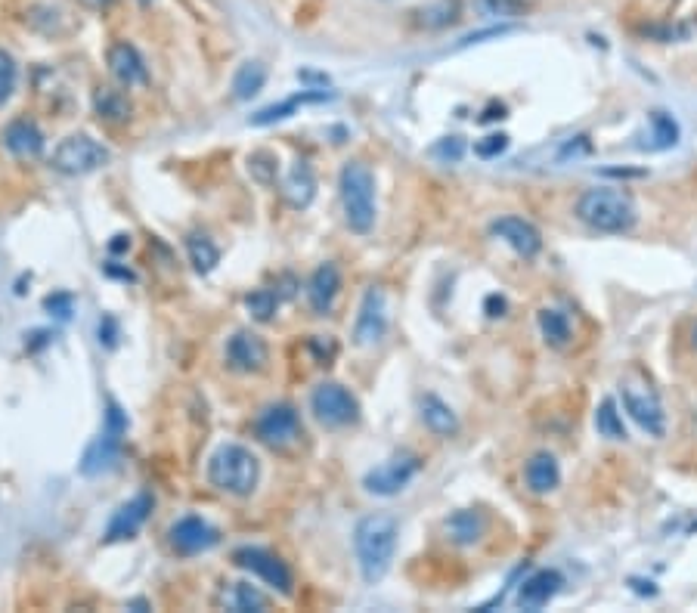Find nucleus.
<instances>
[{"label":"nucleus","instance_id":"nucleus-32","mask_svg":"<svg viewBox=\"0 0 697 613\" xmlns=\"http://www.w3.org/2000/svg\"><path fill=\"white\" fill-rule=\"evenodd\" d=\"M416 16H419V25L425 28H447L459 19V0H440L434 7L419 10Z\"/></svg>","mask_w":697,"mask_h":613},{"label":"nucleus","instance_id":"nucleus-34","mask_svg":"<svg viewBox=\"0 0 697 613\" xmlns=\"http://www.w3.org/2000/svg\"><path fill=\"white\" fill-rule=\"evenodd\" d=\"M16 78H19V69H16L13 53L0 50V109L10 103V96L16 90Z\"/></svg>","mask_w":697,"mask_h":613},{"label":"nucleus","instance_id":"nucleus-18","mask_svg":"<svg viewBox=\"0 0 697 613\" xmlns=\"http://www.w3.org/2000/svg\"><path fill=\"white\" fill-rule=\"evenodd\" d=\"M561 586H564V576L558 570H552V567L536 570V573H530L524 579L521 589H518V607L540 610V607H546L561 592Z\"/></svg>","mask_w":697,"mask_h":613},{"label":"nucleus","instance_id":"nucleus-22","mask_svg":"<svg viewBox=\"0 0 697 613\" xmlns=\"http://www.w3.org/2000/svg\"><path fill=\"white\" fill-rule=\"evenodd\" d=\"M329 100V93L326 90H301L295 96H289V100H282V103H273L267 109H261L258 115H251V124L255 127H270L276 121H285V118H292L301 106H310V103H323Z\"/></svg>","mask_w":697,"mask_h":613},{"label":"nucleus","instance_id":"nucleus-16","mask_svg":"<svg viewBox=\"0 0 697 613\" xmlns=\"http://www.w3.org/2000/svg\"><path fill=\"white\" fill-rule=\"evenodd\" d=\"M152 514V496L149 493H140L134 496L131 502H124L115 514L112 521L106 527V542H121V539H134L140 533V527L149 521Z\"/></svg>","mask_w":697,"mask_h":613},{"label":"nucleus","instance_id":"nucleus-19","mask_svg":"<svg viewBox=\"0 0 697 613\" xmlns=\"http://www.w3.org/2000/svg\"><path fill=\"white\" fill-rule=\"evenodd\" d=\"M338 292H341V273H338V267L335 264H320V267H316L313 276H310V282H307V301H310L313 313L326 316L332 310Z\"/></svg>","mask_w":697,"mask_h":613},{"label":"nucleus","instance_id":"nucleus-14","mask_svg":"<svg viewBox=\"0 0 697 613\" xmlns=\"http://www.w3.org/2000/svg\"><path fill=\"white\" fill-rule=\"evenodd\" d=\"M217 530L208 524V521H202V518H196V514H189V518H180L171 530H168V542H171V548L177 555H202V552H208V548H214L217 545Z\"/></svg>","mask_w":697,"mask_h":613},{"label":"nucleus","instance_id":"nucleus-42","mask_svg":"<svg viewBox=\"0 0 697 613\" xmlns=\"http://www.w3.org/2000/svg\"><path fill=\"white\" fill-rule=\"evenodd\" d=\"M93 4H109V0H93Z\"/></svg>","mask_w":697,"mask_h":613},{"label":"nucleus","instance_id":"nucleus-7","mask_svg":"<svg viewBox=\"0 0 697 613\" xmlns=\"http://www.w3.org/2000/svg\"><path fill=\"white\" fill-rule=\"evenodd\" d=\"M310 412L316 415V422L326 428H347L360 418V403L344 384L323 381L320 387H313V394H310Z\"/></svg>","mask_w":697,"mask_h":613},{"label":"nucleus","instance_id":"nucleus-40","mask_svg":"<svg viewBox=\"0 0 697 613\" xmlns=\"http://www.w3.org/2000/svg\"><path fill=\"white\" fill-rule=\"evenodd\" d=\"M128 245H131V239H128V236H115L112 251H121V248H128Z\"/></svg>","mask_w":697,"mask_h":613},{"label":"nucleus","instance_id":"nucleus-8","mask_svg":"<svg viewBox=\"0 0 697 613\" xmlns=\"http://www.w3.org/2000/svg\"><path fill=\"white\" fill-rule=\"evenodd\" d=\"M233 564L251 576H258L261 583H267L270 589H276L279 595H292L295 589V576L292 570L285 567V561L273 552H267V548L261 545H242L233 552Z\"/></svg>","mask_w":697,"mask_h":613},{"label":"nucleus","instance_id":"nucleus-28","mask_svg":"<svg viewBox=\"0 0 697 613\" xmlns=\"http://www.w3.org/2000/svg\"><path fill=\"white\" fill-rule=\"evenodd\" d=\"M93 106H97L100 118H106V121H128L131 118L128 96H124L121 90H112V87L97 90V96H93Z\"/></svg>","mask_w":697,"mask_h":613},{"label":"nucleus","instance_id":"nucleus-17","mask_svg":"<svg viewBox=\"0 0 697 613\" xmlns=\"http://www.w3.org/2000/svg\"><path fill=\"white\" fill-rule=\"evenodd\" d=\"M109 72L118 84L124 87H140L149 81V72H146V62L140 56V50L128 41H118L109 47Z\"/></svg>","mask_w":697,"mask_h":613},{"label":"nucleus","instance_id":"nucleus-21","mask_svg":"<svg viewBox=\"0 0 697 613\" xmlns=\"http://www.w3.org/2000/svg\"><path fill=\"white\" fill-rule=\"evenodd\" d=\"M524 480H527L530 493H536V496L552 493V490L558 487V483H561V468H558L555 456H552V453H536V456H530L527 465H524Z\"/></svg>","mask_w":697,"mask_h":613},{"label":"nucleus","instance_id":"nucleus-39","mask_svg":"<svg viewBox=\"0 0 697 613\" xmlns=\"http://www.w3.org/2000/svg\"><path fill=\"white\" fill-rule=\"evenodd\" d=\"M434 152H437V155H447V158H459V155H462V140H459V137H450L447 143H440Z\"/></svg>","mask_w":697,"mask_h":613},{"label":"nucleus","instance_id":"nucleus-37","mask_svg":"<svg viewBox=\"0 0 697 613\" xmlns=\"http://www.w3.org/2000/svg\"><path fill=\"white\" fill-rule=\"evenodd\" d=\"M276 165L279 161L270 155V152H255L248 158V168H251V174H255L261 183H270L273 177H276Z\"/></svg>","mask_w":697,"mask_h":613},{"label":"nucleus","instance_id":"nucleus-25","mask_svg":"<svg viewBox=\"0 0 697 613\" xmlns=\"http://www.w3.org/2000/svg\"><path fill=\"white\" fill-rule=\"evenodd\" d=\"M422 422L437 434V437H450V434H456V428H459V422H456V412L443 403L440 397H434V394H428L425 400H422Z\"/></svg>","mask_w":697,"mask_h":613},{"label":"nucleus","instance_id":"nucleus-20","mask_svg":"<svg viewBox=\"0 0 697 613\" xmlns=\"http://www.w3.org/2000/svg\"><path fill=\"white\" fill-rule=\"evenodd\" d=\"M4 146L16 155V158H38L44 152V134L35 121L28 118H16L7 124L4 131Z\"/></svg>","mask_w":697,"mask_h":613},{"label":"nucleus","instance_id":"nucleus-11","mask_svg":"<svg viewBox=\"0 0 697 613\" xmlns=\"http://www.w3.org/2000/svg\"><path fill=\"white\" fill-rule=\"evenodd\" d=\"M416 474H419V459L413 453H397L385 459L378 468H372L363 477V487L372 496H397L400 490H406V483Z\"/></svg>","mask_w":697,"mask_h":613},{"label":"nucleus","instance_id":"nucleus-9","mask_svg":"<svg viewBox=\"0 0 697 613\" xmlns=\"http://www.w3.org/2000/svg\"><path fill=\"white\" fill-rule=\"evenodd\" d=\"M124 434H128V418H124V412L118 409V403H109L103 434L87 446L84 462H81V471H84V474H100V471L112 468V462H115L118 453H121Z\"/></svg>","mask_w":697,"mask_h":613},{"label":"nucleus","instance_id":"nucleus-36","mask_svg":"<svg viewBox=\"0 0 697 613\" xmlns=\"http://www.w3.org/2000/svg\"><path fill=\"white\" fill-rule=\"evenodd\" d=\"M651 124L657 127V146L660 149H667V146H673L676 143V137H679V127H676V121L667 115V112H651Z\"/></svg>","mask_w":697,"mask_h":613},{"label":"nucleus","instance_id":"nucleus-5","mask_svg":"<svg viewBox=\"0 0 697 613\" xmlns=\"http://www.w3.org/2000/svg\"><path fill=\"white\" fill-rule=\"evenodd\" d=\"M620 403L629 412V418L636 422L648 437H663L667 434V412H663L660 394L651 387L648 378L639 372H629L620 378Z\"/></svg>","mask_w":697,"mask_h":613},{"label":"nucleus","instance_id":"nucleus-6","mask_svg":"<svg viewBox=\"0 0 697 613\" xmlns=\"http://www.w3.org/2000/svg\"><path fill=\"white\" fill-rule=\"evenodd\" d=\"M109 149L93 140L90 134H72L62 140L56 149H53V158L50 165L59 171V174H69V177H84V174H93L109 165Z\"/></svg>","mask_w":697,"mask_h":613},{"label":"nucleus","instance_id":"nucleus-3","mask_svg":"<svg viewBox=\"0 0 697 613\" xmlns=\"http://www.w3.org/2000/svg\"><path fill=\"white\" fill-rule=\"evenodd\" d=\"M208 480L211 487H217L220 493H230V496H251L258 490V480H261V462L258 456L251 453L248 446L242 443H224L217 453L208 459Z\"/></svg>","mask_w":697,"mask_h":613},{"label":"nucleus","instance_id":"nucleus-10","mask_svg":"<svg viewBox=\"0 0 697 613\" xmlns=\"http://www.w3.org/2000/svg\"><path fill=\"white\" fill-rule=\"evenodd\" d=\"M255 434H258V440H264L267 446L285 449V446H292V443H298V440L304 437L301 415H298V409L289 406V403H273V406H267V409L258 415Z\"/></svg>","mask_w":697,"mask_h":613},{"label":"nucleus","instance_id":"nucleus-24","mask_svg":"<svg viewBox=\"0 0 697 613\" xmlns=\"http://www.w3.org/2000/svg\"><path fill=\"white\" fill-rule=\"evenodd\" d=\"M282 196L289 199L292 208H307L316 196V180H313V171L307 161H298V165L289 171V177H285L282 183Z\"/></svg>","mask_w":697,"mask_h":613},{"label":"nucleus","instance_id":"nucleus-33","mask_svg":"<svg viewBox=\"0 0 697 613\" xmlns=\"http://www.w3.org/2000/svg\"><path fill=\"white\" fill-rule=\"evenodd\" d=\"M245 307L258 322H270L276 307H279V298H276V292H270V288H255V292L245 298Z\"/></svg>","mask_w":697,"mask_h":613},{"label":"nucleus","instance_id":"nucleus-1","mask_svg":"<svg viewBox=\"0 0 697 613\" xmlns=\"http://www.w3.org/2000/svg\"><path fill=\"white\" fill-rule=\"evenodd\" d=\"M397 539H400V524L391 514H366L354 530V552L360 573L369 586H375L378 579H385V573L394 564L397 555Z\"/></svg>","mask_w":697,"mask_h":613},{"label":"nucleus","instance_id":"nucleus-31","mask_svg":"<svg viewBox=\"0 0 697 613\" xmlns=\"http://www.w3.org/2000/svg\"><path fill=\"white\" fill-rule=\"evenodd\" d=\"M595 431L608 440H626V425H623V415L617 409L614 400H605L595 412Z\"/></svg>","mask_w":697,"mask_h":613},{"label":"nucleus","instance_id":"nucleus-35","mask_svg":"<svg viewBox=\"0 0 697 613\" xmlns=\"http://www.w3.org/2000/svg\"><path fill=\"white\" fill-rule=\"evenodd\" d=\"M474 7L484 16H518L527 10L524 0H474Z\"/></svg>","mask_w":697,"mask_h":613},{"label":"nucleus","instance_id":"nucleus-38","mask_svg":"<svg viewBox=\"0 0 697 613\" xmlns=\"http://www.w3.org/2000/svg\"><path fill=\"white\" fill-rule=\"evenodd\" d=\"M505 146H509V137H505V134H490V137H484L481 143H474V152H478L481 158H493V155H499Z\"/></svg>","mask_w":697,"mask_h":613},{"label":"nucleus","instance_id":"nucleus-30","mask_svg":"<svg viewBox=\"0 0 697 613\" xmlns=\"http://www.w3.org/2000/svg\"><path fill=\"white\" fill-rule=\"evenodd\" d=\"M186 251H189V264L196 267V273H211L220 264V251L208 236H189L186 239Z\"/></svg>","mask_w":697,"mask_h":613},{"label":"nucleus","instance_id":"nucleus-27","mask_svg":"<svg viewBox=\"0 0 697 613\" xmlns=\"http://www.w3.org/2000/svg\"><path fill=\"white\" fill-rule=\"evenodd\" d=\"M536 319H540V332H543V338H546L549 347L561 350V347L570 344V338H574V329H570V319H567L561 310L546 307V310H540V316H536Z\"/></svg>","mask_w":697,"mask_h":613},{"label":"nucleus","instance_id":"nucleus-2","mask_svg":"<svg viewBox=\"0 0 697 613\" xmlns=\"http://www.w3.org/2000/svg\"><path fill=\"white\" fill-rule=\"evenodd\" d=\"M577 217L595 233H608V236H623L636 227L639 211L632 205L629 192L614 189V186H595L586 189L577 199Z\"/></svg>","mask_w":697,"mask_h":613},{"label":"nucleus","instance_id":"nucleus-12","mask_svg":"<svg viewBox=\"0 0 697 613\" xmlns=\"http://www.w3.org/2000/svg\"><path fill=\"white\" fill-rule=\"evenodd\" d=\"M388 332V304L382 288H366V295L360 301V313L354 322V344L357 347H372L385 338Z\"/></svg>","mask_w":697,"mask_h":613},{"label":"nucleus","instance_id":"nucleus-4","mask_svg":"<svg viewBox=\"0 0 697 613\" xmlns=\"http://www.w3.org/2000/svg\"><path fill=\"white\" fill-rule=\"evenodd\" d=\"M338 192H341V208H344V223L354 233L366 236L375 227V174L366 161H347L338 177Z\"/></svg>","mask_w":697,"mask_h":613},{"label":"nucleus","instance_id":"nucleus-23","mask_svg":"<svg viewBox=\"0 0 697 613\" xmlns=\"http://www.w3.org/2000/svg\"><path fill=\"white\" fill-rule=\"evenodd\" d=\"M443 530H447V536L456 542V545H474L484 533H487V518L481 511H456L447 518V524H443Z\"/></svg>","mask_w":697,"mask_h":613},{"label":"nucleus","instance_id":"nucleus-41","mask_svg":"<svg viewBox=\"0 0 697 613\" xmlns=\"http://www.w3.org/2000/svg\"><path fill=\"white\" fill-rule=\"evenodd\" d=\"M691 344L697 347V322H694V329H691Z\"/></svg>","mask_w":697,"mask_h":613},{"label":"nucleus","instance_id":"nucleus-29","mask_svg":"<svg viewBox=\"0 0 697 613\" xmlns=\"http://www.w3.org/2000/svg\"><path fill=\"white\" fill-rule=\"evenodd\" d=\"M224 604L236 613H248V610H267V598L251 586V583H230V589L224 592Z\"/></svg>","mask_w":697,"mask_h":613},{"label":"nucleus","instance_id":"nucleus-15","mask_svg":"<svg viewBox=\"0 0 697 613\" xmlns=\"http://www.w3.org/2000/svg\"><path fill=\"white\" fill-rule=\"evenodd\" d=\"M227 363L236 372H261L270 363V347L261 335L242 329L227 341Z\"/></svg>","mask_w":697,"mask_h":613},{"label":"nucleus","instance_id":"nucleus-26","mask_svg":"<svg viewBox=\"0 0 697 613\" xmlns=\"http://www.w3.org/2000/svg\"><path fill=\"white\" fill-rule=\"evenodd\" d=\"M264 84H267V69L261 66V62H255V59L242 62L233 75V96L239 103H245V100H251V96H258L264 90Z\"/></svg>","mask_w":697,"mask_h":613},{"label":"nucleus","instance_id":"nucleus-13","mask_svg":"<svg viewBox=\"0 0 697 613\" xmlns=\"http://www.w3.org/2000/svg\"><path fill=\"white\" fill-rule=\"evenodd\" d=\"M490 233L496 239H502L515 254H521L524 261H530V257H536V254L543 251V233L536 230L530 220H524V217L505 214V217H499V220L490 223Z\"/></svg>","mask_w":697,"mask_h":613}]
</instances>
